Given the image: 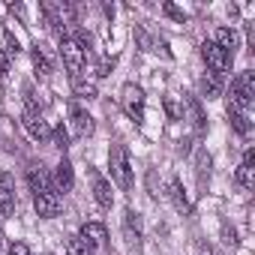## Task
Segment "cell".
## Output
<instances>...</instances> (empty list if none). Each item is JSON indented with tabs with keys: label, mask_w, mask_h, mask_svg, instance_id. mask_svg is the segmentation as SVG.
Segmentation results:
<instances>
[{
	"label": "cell",
	"mask_w": 255,
	"mask_h": 255,
	"mask_svg": "<svg viewBox=\"0 0 255 255\" xmlns=\"http://www.w3.org/2000/svg\"><path fill=\"white\" fill-rule=\"evenodd\" d=\"M165 111H168V117H174V120L183 117V108L174 102V96H165Z\"/></svg>",
	"instance_id": "29"
},
{
	"label": "cell",
	"mask_w": 255,
	"mask_h": 255,
	"mask_svg": "<svg viewBox=\"0 0 255 255\" xmlns=\"http://www.w3.org/2000/svg\"><path fill=\"white\" fill-rule=\"evenodd\" d=\"M201 90H204L207 99H219V96H222V75L204 72V75H201Z\"/></svg>",
	"instance_id": "14"
},
{
	"label": "cell",
	"mask_w": 255,
	"mask_h": 255,
	"mask_svg": "<svg viewBox=\"0 0 255 255\" xmlns=\"http://www.w3.org/2000/svg\"><path fill=\"white\" fill-rule=\"evenodd\" d=\"M183 102H186V111H189L192 126H195L198 132H204V111H201V102H198V99H192V96H186Z\"/></svg>",
	"instance_id": "16"
},
{
	"label": "cell",
	"mask_w": 255,
	"mask_h": 255,
	"mask_svg": "<svg viewBox=\"0 0 255 255\" xmlns=\"http://www.w3.org/2000/svg\"><path fill=\"white\" fill-rule=\"evenodd\" d=\"M90 180H93V198H96L102 207H111V204H114V192H111V183H108L102 174H96V171H90Z\"/></svg>",
	"instance_id": "10"
},
{
	"label": "cell",
	"mask_w": 255,
	"mask_h": 255,
	"mask_svg": "<svg viewBox=\"0 0 255 255\" xmlns=\"http://www.w3.org/2000/svg\"><path fill=\"white\" fill-rule=\"evenodd\" d=\"M72 90H75L78 99H93V96H96V81L78 75V78H72Z\"/></svg>",
	"instance_id": "18"
},
{
	"label": "cell",
	"mask_w": 255,
	"mask_h": 255,
	"mask_svg": "<svg viewBox=\"0 0 255 255\" xmlns=\"http://www.w3.org/2000/svg\"><path fill=\"white\" fill-rule=\"evenodd\" d=\"M123 228H126V237H129V243H141V216L135 210H126L123 216Z\"/></svg>",
	"instance_id": "12"
},
{
	"label": "cell",
	"mask_w": 255,
	"mask_h": 255,
	"mask_svg": "<svg viewBox=\"0 0 255 255\" xmlns=\"http://www.w3.org/2000/svg\"><path fill=\"white\" fill-rule=\"evenodd\" d=\"M33 66H36V75H42V78L51 75V60H48V54H45L39 45L33 48Z\"/></svg>",
	"instance_id": "19"
},
{
	"label": "cell",
	"mask_w": 255,
	"mask_h": 255,
	"mask_svg": "<svg viewBox=\"0 0 255 255\" xmlns=\"http://www.w3.org/2000/svg\"><path fill=\"white\" fill-rule=\"evenodd\" d=\"M21 123H24V129H27L36 141H48V138H51V126L42 120L39 111H24V120H21Z\"/></svg>",
	"instance_id": "6"
},
{
	"label": "cell",
	"mask_w": 255,
	"mask_h": 255,
	"mask_svg": "<svg viewBox=\"0 0 255 255\" xmlns=\"http://www.w3.org/2000/svg\"><path fill=\"white\" fill-rule=\"evenodd\" d=\"M72 183H75L72 165H69V159H60V162H57V171H54V189L69 192V189H72Z\"/></svg>",
	"instance_id": "11"
},
{
	"label": "cell",
	"mask_w": 255,
	"mask_h": 255,
	"mask_svg": "<svg viewBox=\"0 0 255 255\" xmlns=\"http://www.w3.org/2000/svg\"><path fill=\"white\" fill-rule=\"evenodd\" d=\"M108 168H111V180L129 192L132 189V168H129V156H126L123 144H111L108 150Z\"/></svg>",
	"instance_id": "1"
},
{
	"label": "cell",
	"mask_w": 255,
	"mask_h": 255,
	"mask_svg": "<svg viewBox=\"0 0 255 255\" xmlns=\"http://www.w3.org/2000/svg\"><path fill=\"white\" fill-rule=\"evenodd\" d=\"M27 183H30V189H33L36 195H42V192H57V189H54V180H51V174H48L42 165L27 171Z\"/></svg>",
	"instance_id": "8"
},
{
	"label": "cell",
	"mask_w": 255,
	"mask_h": 255,
	"mask_svg": "<svg viewBox=\"0 0 255 255\" xmlns=\"http://www.w3.org/2000/svg\"><path fill=\"white\" fill-rule=\"evenodd\" d=\"M12 210H15V198H12V192H9L6 186H0V219L12 216Z\"/></svg>",
	"instance_id": "21"
},
{
	"label": "cell",
	"mask_w": 255,
	"mask_h": 255,
	"mask_svg": "<svg viewBox=\"0 0 255 255\" xmlns=\"http://www.w3.org/2000/svg\"><path fill=\"white\" fill-rule=\"evenodd\" d=\"M9 255H30V249H27V243H12Z\"/></svg>",
	"instance_id": "31"
},
{
	"label": "cell",
	"mask_w": 255,
	"mask_h": 255,
	"mask_svg": "<svg viewBox=\"0 0 255 255\" xmlns=\"http://www.w3.org/2000/svg\"><path fill=\"white\" fill-rule=\"evenodd\" d=\"M51 138H54V147H60V150L69 147V135H66L63 126H54V129H51Z\"/></svg>",
	"instance_id": "25"
},
{
	"label": "cell",
	"mask_w": 255,
	"mask_h": 255,
	"mask_svg": "<svg viewBox=\"0 0 255 255\" xmlns=\"http://www.w3.org/2000/svg\"><path fill=\"white\" fill-rule=\"evenodd\" d=\"M213 42H216V45H219L225 54H231V57H234V48H237V33H234L231 27H219Z\"/></svg>",
	"instance_id": "15"
},
{
	"label": "cell",
	"mask_w": 255,
	"mask_h": 255,
	"mask_svg": "<svg viewBox=\"0 0 255 255\" xmlns=\"http://www.w3.org/2000/svg\"><path fill=\"white\" fill-rule=\"evenodd\" d=\"M231 84H234L237 90H243V93H246L249 99L255 96V72H252V69H243V72H240V75H237V78H234Z\"/></svg>",
	"instance_id": "17"
},
{
	"label": "cell",
	"mask_w": 255,
	"mask_h": 255,
	"mask_svg": "<svg viewBox=\"0 0 255 255\" xmlns=\"http://www.w3.org/2000/svg\"><path fill=\"white\" fill-rule=\"evenodd\" d=\"M237 183H240L243 189H252V186H255V168H252V165H240V168H237Z\"/></svg>",
	"instance_id": "23"
},
{
	"label": "cell",
	"mask_w": 255,
	"mask_h": 255,
	"mask_svg": "<svg viewBox=\"0 0 255 255\" xmlns=\"http://www.w3.org/2000/svg\"><path fill=\"white\" fill-rule=\"evenodd\" d=\"M33 207H36V216L42 219H54L60 213V192H42L33 198Z\"/></svg>",
	"instance_id": "7"
},
{
	"label": "cell",
	"mask_w": 255,
	"mask_h": 255,
	"mask_svg": "<svg viewBox=\"0 0 255 255\" xmlns=\"http://www.w3.org/2000/svg\"><path fill=\"white\" fill-rule=\"evenodd\" d=\"M162 12H165L171 21H177V24H183V21H186V12H183L180 6H174V3H162Z\"/></svg>",
	"instance_id": "24"
},
{
	"label": "cell",
	"mask_w": 255,
	"mask_h": 255,
	"mask_svg": "<svg viewBox=\"0 0 255 255\" xmlns=\"http://www.w3.org/2000/svg\"><path fill=\"white\" fill-rule=\"evenodd\" d=\"M123 108H126V114H129L135 123H141V117H144V90L138 87V84H123Z\"/></svg>",
	"instance_id": "3"
},
{
	"label": "cell",
	"mask_w": 255,
	"mask_h": 255,
	"mask_svg": "<svg viewBox=\"0 0 255 255\" xmlns=\"http://www.w3.org/2000/svg\"><path fill=\"white\" fill-rule=\"evenodd\" d=\"M114 63H117L114 57H102V60L96 63V75H99V78H108V75H111V69H114Z\"/></svg>",
	"instance_id": "27"
},
{
	"label": "cell",
	"mask_w": 255,
	"mask_h": 255,
	"mask_svg": "<svg viewBox=\"0 0 255 255\" xmlns=\"http://www.w3.org/2000/svg\"><path fill=\"white\" fill-rule=\"evenodd\" d=\"M78 237H81L87 246H93V249H96V246H102V243L108 240V231H105V225H102V222H84Z\"/></svg>",
	"instance_id": "9"
},
{
	"label": "cell",
	"mask_w": 255,
	"mask_h": 255,
	"mask_svg": "<svg viewBox=\"0 0 255 255\" xmlns=\"http://www.w3.org/2000/svg\"><path fill=\"white\" fill-rule=\"evenodd\" d=\"M201 57H204V63H207L216 75H225V72L231 69V60H234V57L225 54L216 42H204V45H201Z\"/></svg>",
	"instance_id": "4"
},
{
	"label": "cell",
	"mask_w": 255,
	"mask_h": 255,
	"mask_svg": "<svg viewBox=\"0 0 255 255\" xmlns=\"http://www.w3.org/2000/svg\"><path fill=\"white\" fill-rule=\"evenodd\" d=\"M3 45H6V48H3V51H6V57H9V54H18V51H21L18 39H15V36H12L9 30H3Z\"/></svg>",
	"instance_id": "26"
},
{
	"label": "cell",
	"mask_w": 255,
	"mask_h": 255,
	"mask_svg": "<svg viewBox=\"0 0 255 255\" xmlns=\"http://www.w3.org/2000/svg\"><path fill=\"white\" fill-rule=\"evenodd\" d=\"M60 57H63V66H66V72L72 75V78H78L81 75V69H84V60H87V51L72 39V36H66L63 42H60Z\"/></svg>",
	"instance_id": "2"
},
{
	"label": "cell",
	"mask_w": 255,
	"mask_h": 255,
	"mask_svg": "<svg viewBox=\"0 0 255 255\" xmlns=\"http://www.w3.org/2000/svg\"><path fill=\"white\" fill-rule=\"evenodd\" d=\"M135 39H138L141 51H153V39L147 36V30H144V27H135Z\"/></svg>",
	"instance_id": "28"
},
{
	"label": "cell",
	"mask_w": 255,
	"mask_h": 255,
	"mask_svg": "<svg viewBox=\"0 0 255 255\" xmlns=\"http://www.w3.org/2000/svg\"><path fill=\"white\" fill-rule=\"evenodd\" d=\"M168 198L174 201V207H177L180 213H189V198H186L183 183H180L177 177H171V180H168Z\"/></svg>",
	"instance_id": "13"
},
{
	"label": "cell",
	"mask_w": 255,
	"mask_h": 255,
	"mask_svg": "<svg viewBox=\"0 0 255 255\" xmlns=\"http://www.w3.org/2000/svg\"><path fill=\"white\" fill-rule=\"evenodd\" d=\"M6 72H9V57H6V51L0 48V81L6 78Z\"/></svg>",
	"instance_id": "30"
},
{
	"label": "cell",
	"mask_w": 255,
	"mask_h": 255,
	"mask_svg": "<svg viewBox=\"0 0 255 255\" xmlns=\"http://www.w3.org/2000/svg\"><path fill=\"white\" fill-rule=\"evenodd\" d=\"M249 51H255V27L249 24Z\"/></svg>",
	"instance_id": "32"
},
{
	"label": "cell",
	"mask_w": 255,
	"mask_h": 255,
	"mask_svg": "<svg viewBox=\"0 0 255 255\" xmlns=\"http://www.w3.org/2000/svg\"><path fill=\"white\" fill-rule=\"evenodd\" d=\"M69 120H72V132H75L78 138L93 135V117H90L78 102H72V105H69Z\"/></svg>",
	"instance_id": "5"
},
{
	"label": "cell",
	"mask_w": 255,
	"mask_h": 255,
	"mask_svg": "<svg viewBox=\"0 0 255 255\" xmlns=\"http://www.w3.org/2000/svg\"><path fill=\"white\" fill-rule=\"evenodd\" d=\"M228 117H231V126H234V132H237V135H249V132H252V123H249L246 114H240V111H228Z\"/></svg>",
	"instance_id": "20"
},
{
	"label": "cell",
	"mask_w": 255,
	"mask_h": 255,
	"mask_svg": "<svg viewBox=\"0 0 255 255\" xmlns=\"http://www.w3.org/2000/svg\"><path fill=\"white\" fill-rule=\"evenodd\" d=\"M0 240H3V237H0Z\"/></svg>",
	"instance_id": "33"
},
{
	"label": "cell",
	"mask_w": 255,
	"mask_h": 255,
	"mask_svg": "<svg viewBox=\"0 0 255 255\" xmlns=\"http://www.w3.org/2000/svg\"><path fill=\"white\" fill-rule=\"evenodd\" d=\"M66 255H93V246H87L81 237H69L66 240Z\"/></svg>",
	"instance_id": "22"
}]
</instances>
